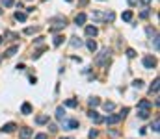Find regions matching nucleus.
Listing matches in <instances>:
<instances>
[{"mask_svg": "<svg viewBox=\"0 0 160 139\" xmlns=\"http://www.w3.org/2000/svg\"><path fill=\"white\" fill-rule=\"evenodd\" d=\"M71 46H75V48L76 46H82V41L78 37H71Z\"/></svg>", "mask_w": 160, "mask_h": 139, "instance_id": "5701e85b", "label": "nucleus"}, {"mask_svg": "<svg viewBox=\"0 0 160 139\" xmlns=\"http://www.w3.org/2000/svg\"><path fill=\"white\" fill-rule=\"evenodd\" d=\"M121 119H123V115H121V113H117V115H110V117L106 119V124H117Z\"/></svg>", "mask_w": 160, "mask_h": 139, "instance_id": "423d86ee", "label": "nucleus"}, {"mask_svg": "<svg viewBox=\"0 0 160 139\" xmlns=\"http://www.w3.org/2000/svg\"><path fill=\"white\" fill-rule=\"evenodd\" d=\"M127 56H128V58H134V56H136V50H134V48H127Z\"/></svg>", "mask_w": 160, "mask_h": 139, "instance_id": "7c9ffc66", "label": "nucleus"}, {"mask_svg": "<svg viewBox=\"0 0 160 139\" xmlns=\"http://www.w3.org/2000/svg\"><path fill=\"white\" fill-rule=\"evenodd\" d=\"M127 113H128V108H123V109H121V115H123V117H125Z\"/></svg>", "mask_w": 160, "mask_h": 139, "instance_id": "58836bf2", "label": "nucleus"}, {"mask_svg": "<svg viewBox=\"0 0 160 139\" xmlns=\"http://www.w3.org/2000/svg\"><path fill=\"white\" fill-rule=\"evenodd\" d=\"M63 115H65V111H63V108H58V109H56V117L60 119V121H61V119H63Z\"/></svg>", "mask_w": 160, "mask_h": 139, "instance_id": "a878e982", "label": "nucleus"}, {"mask_svg": "<svg viewBox=\"0 0 160 139\" xmlns=\"http://www.w3.org/2000/svg\"><path fill=\"white\" fill-rule=\"evenodd\" d=\"M86 19H88V17H86V13H78V15H76V17H75V24L82 26V24H84V22H86Z\"/></svg>", "mask_w": 160, "mask_h": 139, "instance_id": "9b49d317", "label": "nucleus"}, {"mask_svg": "<svg viewBox=\"0 0 160 139\" xmlns=\"http://www.w3.org/2000/svg\"><path fill=\"white\" fill-rule=\"evenodd\" d=\"M0 13H2V9H0Z\"/></svg>", "mask_w": 160, "mask_h": 139, "instance_id": "c03bdc74", "label": "nucleus"}, {"mask_svg": "<svg viewBox=\"0 0 160 139\" xmlns=\"http://www.w3.org/2000/svg\"><path fill=\"white\" fill-rule=\"evenodd\" d=\"M138 117L140 119H147L149 117V108H140L138 109Z\"/></svg>", "mask_w": 160, "mask_h": 139, "instance_id": "f8f14e48", "label": "nucleus"}, {"mask_svg": "<svg viewBox=\"0 0 160 139\" xmlns=\"http://www.w3.org/2000/svg\"><path fill=\"white\" fill-rule=\"evenodd\" d=\"M140 17H142V19H147V17H149V7H145V9L142 11V15H140Z\"/></svg>", "mask_w": 160, "mask_h": 139, "instance_id": "2f4dec72", "label": "nucleus"}, {"mask_svg": "<svg viewBox=\"0 0 160 139\" xmlns=\"http://www.w3.org/2000/svg\"><path fill=\"white\" fill-rule=\"evenodd\" d=\"M15 128H17V124H15V122H7V124L2 126V132H13Z\"/></svg>", "mask_w": 160, "mask_h": 139, "instance_id": "ddd939ff", "label": "nucleus"}, {"mask_svg": "<svg viewBox=\"0 0 160 139\" xmlns=\"http://www.w3.org/2000/svg\"><path fill=\"white\" fill-rule=\"evenodd\" d=\"M37 30H39V28H37V26H34V28L30 26V28H26V30H24V34H36Z\"/></svg>", "mask_w": 160, "mask_h": 139, "instance_id": "c85d7f7f", "label": "nucleus"}, {"mask_svg": "<svg viewBox=\"0 0 160 139\" xmlns=\"http://www.w3.org/2000/svg\"><path fill=\"white\" fill-rule=\"evenodd\" d=\"M143 67H145V69H155V67H157V58L145 56V58H143Z\"/></svg>", "mask_w": 160, "mask_h": 139, "instance_id": "20e7f679", "label": "nucleus"}, {"mask_svg": "<svg viewBox=\"0 0 160 139\" xmlns=\"http://www.w3.org/2000/svg\"><path fill=\"white\" fill-rule=\"evenodd\" d=\"M138 2H142V4H143V6H145V7H147V6H149V4H151V0H138Z\"/></svg>", "mask_w": 160, "mask_h": 139, "instance_id": "4c0bfd02", "label": "nucleus"}, {"mask_svg": "<svg viewBox=\"0 0 160 139\" xmlns=\"http://www.w3.org/2000/svg\"><path fill=\"white\" fill-rule=\"evenodd\" d=\"M15 21L24 22V21H26V13H22V11H17V13H15Z\"/></svg>", "mask_w": 160, "mask_h": 139, "instance_id": "a211bd4d", "label": "nucleus"}, {"mask_svg": "<svg viewBox=\"0 0 160 139\" xmlns=\"http://www.w3.org/2000/svg\"><path fill=\"white\" fill-rule=\"evenodd\" d=\"M132 85H134L136 89H142V87H143V82H142V80H134V82H132Z\"/></svg>", "mask_w": 160, "mask_h": 139, "instance_id": "cd10ccee", "label": "nucleus"}, {"mask_svg": "<svg viewBox=\"0 0 160 139\" xmlns=\"http://www.w3.org/2000/svg\"><path fill=\"white\" fill-rule=\"evenodd\" d=\"M36 139H49V137H47V134H37Z\"/></svg>", "mask_w": 160, "mask_h": 139, "instance_id": "c9c22d12", "label": "nucleus"}, {"mask_svg": "<svg viewBox=\"0 0 160 139\" xmlns=\"http://www.w3.org/2000/svg\"><path fill=\"white\" fill-rule=\"evenodd\" d=\"M128 4H130V6H134V4H138V0H127Z\"/></svg>", "mask_w": 160, "mask_h": 139, "instance_id": "ea45409f", "label": "nucleus"}, {"mask_svg": "<svg viewBox=\"0 0 160 139\" xmlns=\"http://www.w3.org/2000/svg\"><path fill=\"white\" fill-rule=\"evenodd\" d=\"M121 17H123V21H125V22H130V21H132V11H130V9L125 11V13L121 15Z\"/></svg>", "mask_w": 160, "mask_h": 139, "instance_id": "f3484780", "label": "nucleus"}, {"mask_svg": "<svg viewBox=\"0 0 160 139\" xmlns=\"http://www.w3.org/2000/svg\"><path fill=\"white\" fill-rule=\"evenodd\" d=\"M32 134H34L32 128H22L21 132H19V137H21V139H30V137H32Z\"/></svg>", "mask_w": 160, "mask_h": 139, "instance_id": "39448f33", "label": "nucleus"}, {"mask_svg": "<svg viewBox=\"0 0 160 139\" xmlns=\"http://www.w3.org/2000/svg\"><path fill=\"white\" fill-rule=\"evenodd\" d=\"M13 4H15V0H4V6L6 7H11Z\"/></svg>", "mask_w": 160, "mask_h": 139, "instance_id": "72a5a7b5", "label": "nucleus"}, {"mask_svg": "<svg viewBox=\"0 0 160 139\" xmlns=\"http://www.w3.org/2000/svg\"><path fill=\"white\" fill-rule=\"evenodd\" d=\"M21 111H22V115H30V113H32V106H30L28 102H24L22 108H21Z\"/></svg>", "mask_w": 160, "mask_h": 139, "instance_id": "2eb2a0df", "label": "nucleus"}, {"mask_svg": "<svg viewBox=\"0 0 160 139\" xmlns=\"http://www.w3.org/2000/svg\"><path fill=\"white\" fill-rule=\"evenodd\" d=\"M63 128H67V130H75V128H78V121H63Z\"/></svg>", "mask_w": 160, "mask_h": 139, "instance_id": "6e6552de", "label": "nucleus"}, {"mask_svg": "<svg viewBox=\"0 0 160 139\" xmlns=\"http://www.w3.org/2000/svg\"><path fill=\"white\" fill-rule=\"evenodd\" d=\"M104 109H106V111H112V109H114L115 108V104H114V102H104Z\"/></svg>", "mask_w": 160, "mask_h": 139, "instance_id": "393cba45", "label": "nucleus"}, {"mask_svg": "<svg viewBox=\"0 0 160 139\" xmlns=\"http://www.w3.org/2000/svg\"><path fill=\"white\" fill-rule=\"evenodd\" d=\"M138 108H151V102L143 98V100H140V102H138Z\"/></svg>", "mask_w": 160, "mask_h": 139, "instance_id": "4be33fe9", "label": "nucleus"}, {"mask_svg": "<svg viewBox=\"0 0 160 139\" xmlns=\"http://www.w3.org/2000/svg\"><path fill=\"white\" fill-rule=\"evenodd\" d=\"M88 117H89V119H91V121H93V122H103V121H104V119H103V117H101V115H99V113H97V111H95V109H91V111H89V113H88Z\"/></svg>", "mask_w": 160, "mask_h": 139, "instance_id": "0eeeda50", "label": "nucleus"}, {"mask_svg": "<svg viewBox=\"0 0 160 139\" xmlns=\"http://www.w3.org/2000/svg\"><path fill=\"white\" fill-rule=\"evenodd\" d=\"M60 139H69V137H60Z\"/></svg>", "mask_w": 160, "mask_h": 139, "instance_id": "79ce46f5", "label": "nucleus"}, {"mask_svg": "<svg viewBox=\"0 0 160 139\" xmlns=\"http://www.w3.org/2000/svg\"><path fill=\"white\" fill-rule=\"evenodd\" d=\"M65 106H67V108H76V106H78V100H76V98H69V100H65Z\"/></svg>", "mask_w": 160, "mask_h": 139, "instance_id": "dca6fc26", "label": "nucleus"}, {"mask_svg": "<svg viewBox=\"0 0 160 139\" xmlns=\"http://www.w3.org/2000/svg\"><path fill=\"white\" fill-rule=\"evenodd\" d=\"M67 2H73V0H67Z\"/></svg>", "mask_w": 160, "mask_h": 139, "instance_id": "37998d69", "label": "nucleus"}, {"mask_svg": "<svg viewBox=\"0 0 160 139\" xmlns=\"http://www.w3.org/2000/svg\"><path fill=\"white\" fill-rule=\"evenodd\" d=\"M17 52H19V46H17V45H13V46H9V48H7L4 54H6V58H11V56H15Z\"/></svg>", "mask_w": 160, "mask_h": 139, "instance_id": "9d476101", "label": "nucleus"}, {"mask_svg": "<svg viewBox=\"0 0 160 139\" xmlns=\"http://www.w3.org/2000/svg\"><path fill=\"white\" fill-rule=\"evenodd\" d=\"M97 34H99V30H97L95 26H86V35H88V37H95Z\"/></svg>", "mask_w": 160, "mask_h": 139, "instance_id": "1a4fd4ad", "label": "nucleus"}, {"mask_svg": "<svg viewBox=\"0 0 160 139\" xmlns=\"http://www.w3.org/2000/svg\"><path fill=\"white\" fill-rule=\"evenodd\" d=\"M147 35H149V37H155V35H157V32H155L153 28H147Z\"/></svg>", "mask_w": 160, "mask_h": 139, "instance_id": "473e14b6", "label": "nucleus"}, {"mask_svg": "<svg viewBox=\"0 0 160 139\" xmlns=\"http://www.w3.org/2000/svg\"><path fill=\"white\" fill-rule=\"evenodd\" d=\"M2 41H4V37H2V35H0V45H2Z\"/></svg>", "mask_w": 160, "mask_h": 139, "instance_id": "a19ab883", "label": "nucleus"}, {"mask_svg": "<svg viewBox=\"0 0 160 139\" xmlns=\"http://www.w3.org/2000/svg\"><path fill=\"white\" fill-rule=\"evenodd\" d=\"M108 58H110V50H108V48H103V50L99 52V56L95 58V63H97V65H104V61H106Z\"/></svg>", "mask_w": 160, "mask_h": 139, "instance_id": "7ed1b4c3", "label": "nucleus"}, {"mask_svg": "<svg viewBox=\"0 0 160 139\" xmlns=\"http://www.w3.org/2000/svg\"><path fill=\"white\" fill-rule=\"evenodd\" d=\"M158 83H160V80H158V78H157V80L153 82V85H151V95H153V93L157 95V93H158Z\"/></svg>", "mask_w": 160, "mask_h": 139, "instance_id": "6ab92c4d", "label": "nucleus"}, {"mask_svg": "<svg viewBox=\"0 0 160 139\" xmlns=\"http://www.w3.org/2000/svg\"><path fill=\"white\" fill-rule=\"evenodd\" d=\"M49 128H50V132L54 134V132H56V130H58V126H56V124H49Z\"/></svg>", "mask_w": 160, "mask_h": 139, "instance_id": "e433bc0d", "label": "nucleus"}, {"mask_svg": "<svg viewBox=\"0 0 160 139\" xmlns=\"http://www.w3.org/2000/svg\"><path fill=\"white\" fill-rule=\"evenodd\" d=\"M91 19H93L95 22H103V21L112 22V21L115 19V15H114V11H93Z\"/></svg>", "mask_w": 160, "mask_h": 139, "instance_id": "f257e3e1", "label": "nucleus"}, {"mask_svg": "<svg viewBox=\"0 0 160 139\" xmlns=\"http://www.w3.org/2000/svg\"><path fill=\"white\" fill-rule=\"evenodd\" d=\"M101 104V100L97 97H93V98H89V106H91V108H95V106H99Z\"/></svg>", "mask_w": 160, "mask_h": 139, "instance_id": "b1692460", "label": "nucleus"}, {"mask_svg": "<svg viewBox=\"0 0 160 139\" xmlns=\"http://www.w3.org/2000/svg\"><path fill=\"white\" fill-rule=\"evenodd\" d=\"M89 137L95 139V137H97V130H89Z\"/></svg>", "mask_w": 160, "mask_h": 139, "instance_id": "f704fd0d", "label": "nucleus"}, {"mask_svg": "<svg viewBox=\"0 0 160 139\" xmlns=\"http://www.w3.org/2000/svg\"><path fill=\"white\" fill-rule=\"evenodd\" d=\"M88 48H89V52H95V50H97V43L93 41V39H89V41H88Z\"/></svg>", "mask_w": 160, "mask_h": 139, "instance_id": "412c9836", "label": "nucleus"}, {"mask_svg": "<svg viewBox=\"0 0 160 139\" xmlns=\"http://www.w3.org/2000/svg\"><path fill=\"white\" fill-rule=\"evenodd\" d=\"M63 41H65V37H63V35H56V37H54V46H60Z\"/></svg>", "mask_w": 160, "mask_h": 139, "instance_id": "aec40b11", "label": "nucleus"}, {"mask_svg": "<svg viewBox=\"0 0 160 139\" xmlns=\"http://www.w3.org/2000/svg\"><path fill=\"white\" fill-rule=\"evenodd\" d=\"M153 45H155V50H157V52H158V48H160V43H158V34H157V35H155V37H153Z\"/></svg>", "mask_w": 160, "mask_h": 139, "instance_id": "bb28decb", "label": "nucleus"}, {"mask_svg": "<svg viewBox=\"0 0 160 139\" xmlns=\"http://www.w3.org/2000/svg\"><path fill=\"white\" fill-rule=\"evenodd\" d=\"M65 26H67V19H65V17H54V19H50V32L63 30Z\"/></svg>", "mask_w": 160, "mask_h": 139, "instance_id": "f03ea898", "label": "nucleus"}, {"mask_svg": "<svg viewBox=\"0 0 160 139\" xmlns=\"http://www.w3.org/2000/svg\"><path fill=\"white\" fill-rule=\"evenodd\" d=\"M158 126H160V121H158V119H155L153 126H151V128H153V132H158Z\"/></svg>", "mask_w": 160, "mask_h": 139, "instance_id": "c756f323", "label": "nucleus"}, {"mask_svg": "<svg viewBox=\"0 0 160 139\" xmlns=\"http://www.w3.org/2000/svg\"><path fill=\"white\" fill-rule=\"evenodd\" d=\"M36 122L37 124H47V122H49V115H37Z\"/></svg>", "mask_w": 160, "mask_h": 139, "instance_id": "4468645a", "label": "nucleus"}]
</instances>
